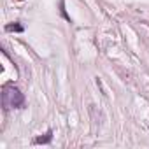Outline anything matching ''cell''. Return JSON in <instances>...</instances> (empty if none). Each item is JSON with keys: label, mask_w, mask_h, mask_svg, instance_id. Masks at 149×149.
Instances as JSON below:
<instances>
[{"label": "cell", "mask_w": 149, "mask_h": 149, "mask_svg": "<svg viewBox=\"0 0 149 149\" xmlns=\"http://www.w3.org/2000/svg\"><path fill=\"white\" fill-rule=\"evenodd\" d=\"M2 105H4L6 111H9V109H23L25 107V95L14 84H6L2 88Z\"/></svg>", "instance_id": "cell-1"}, {"label": "cell", "mask_w": 149, "mask_h": 149, "mask_svg": "<svg viewBox=\"0 0 149 149\" xmlns=\"http://www.w3.org/2000/svg\"><path fill=\"white\" fill-rule=\"evenodd\" d=\"M53 140V130L49 128L44 135H40V137H35L33 139V144H49Z\"/></svg>", "instance_id": "cell-2"}, {"label": "cell", "mask_w": 149, "mask_h": 149, "mask_svg": "<svg viewBox=\"0 0 149 149\" xmlns=\"http://www.w3.org/2000/svg\"><path fill=\"white\" fill-rule=\"evenodd\" d=\"M6 30H7V32H18V33H21L25 28H23V25H19V23H11V25H6Z\"/></svg>", "instance_id": "cell-3"}, {"label": "cell", "mask_w": 149, "mask_h": 149, "mask_svg": "<svg viewBox=\"0 0 149 149\" xmlns=\"http://www.w3.org/2000/svg\"><path fill=\"white\" fill-rule=\"evenodd\" d=\"M60 13H61V16H63L67 21H70V16H68L67 11H65V0H60Z\"/></svg>", "instance_id": "cell-4"}]
</instances>
